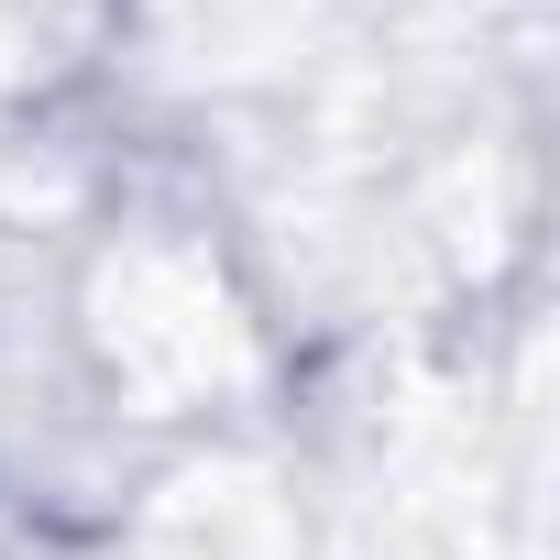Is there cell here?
Segmentation results:
<instances>
[{"label":"cell","instance_id":"obj_2","mask_svg":"<svg viewBox=\"0 0 560 560\" xmlns=\"http://www.w3.org/2000/svg\"><path fill=\"white\" fill-rule=\"evenodd\" d=\"M165 560H287V505H275L253 472H187L154 516Z\"/></svg>","mask_w":560,"mask_h":560},{"label":"cell","instance_id":"obj_1","mask_svg":"<svg viewBox=\"0 0 560 560\" xmlns=\"http://www.w3.org/2000/svg\"><path fill=\"white\" fill-rule=\"evenodd\" d=\"M100 330H110V363L154 396H198V385H231L242 374V341H231V308L209 275L165 264V253H132L110 287H100Z\"/></svg>","mask_w":560,"mask_h":560}]
</instances>
